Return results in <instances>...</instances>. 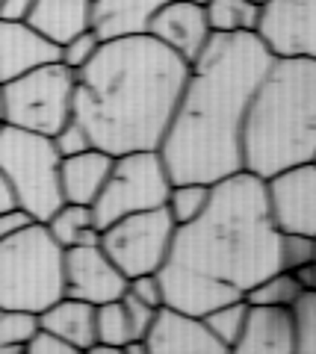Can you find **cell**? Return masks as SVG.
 <instances>
[{
	"label": "cell",
	"mask_w": 316,
	"mask_h": 354,
	"mask_svg": "<svg viewBox=\"0 0 316 354\" xmlns=\"http://www.w3.org/2000/svg\"><path fill=\"white\" fill-rule=\"evenodd\" d=\"M278 269L281 234L269 218L263 180L236 171L210 186V201L192 221L174 225L157 278L169 307L204 316Z\"/></svg>",
	"instance_id": "obj_1"
},
{
	"label": "cell",
	"mask_w": 316,
	"mask_h": 354,
	"mask_svg": "<svg viewBox=\"0 0 316 354\" xmlns=\"http://www.w3.org/2000/svg\"><path fill=\"white\" fill-rule=\"evenodd\" d=\"M272 57L254 32H210L160 142L171 183H216L243 171V118Z\"/></svg>",
	"instance_id": "obj_2"
},
{
	"label": "cell",
	"mask_w": 316,
	"mask_h": 354,
	"mask_svg": "<svg viewBox=\"0 0 316 354\" xmlns=\"http://www.w3.org/2000/svg\"><path fill=\"white\" fill-rule=\"evenodd\" d=\"M187 74L189 62L148 32L101 39L74 80L71 118L110 157L157 151Z\"/></svg>",
	"instance_id": "obj_3"
},
{
	"label": "cell",
	"mask_w": 316,
	"mask_h": 354,
	"mask_svg": "<svg viewBox=\"0 0 316 354\" xmlns=\"http://www.w3.org/2000/svg\"><path fill=\"white\" fill-rule=\"evenodd\" d=\"M243 171L266 177L316 160V59H272L243 118Z\"/></svg>",
	"instance_id": "obj_4"
},
{
	"label": "cell",
	"mask_w": 316,
	"mask_h": 354,
	"mask_svg": "<svg viewBox=\"0 0 316 354\" xmlns=\"http://www.w3.org/2000/svg\"><path fill=\"white\" fill-rule=\"evenodd\" d=\"M62 295V248L45 221L0 239V307L41 313Z\"/></svg>",
	"instance_id": "obj_5"
},
{
	"label": "cell",
	"mask_w": 316,
	"mask_h": 354,
	"mask_svg": "<svg viewBox=\"0 0 316 354\" xmlns=\"http://www.w3.org/2000/svg\"><path fill=\"white\" fill-rule=\"evenodd\" d=\"M0 171L15 195V204L36 221H45L62 204L59 153L50 136L0 124Z\"/></svg>",
	"instance_id": "obj_6"
},
{
	"label": "cell",
	"mask_w": 316,
	"mask_h": 354,
	"mask_svg": "<svg viewBox=\"0 0 316 354\" xmlns=\"http://www.w3.org/2000/svg\"><path fill=\"white\" fill-rule=\"evenodd\" d=\"M77 71L59 59L0 83V121L41 136H53L71 118Z\"/></svg>",
	"instance_id": "obj_7"
},
{
	"label": "cell",
	"mask_w": 316,
	"mask_h": 354,
	"mask_svg": "<svg viewBox=\"0 0 316 354\" xmlns=\"http://www.w3.org/2000/svg\"><path fill=\"white\" fill-rule=\"evenodd\" d=\"M171 189V177L162 165L160 151H127L113 157L110 174L92 201L95 227L104 230L115 218L139 209L162 207Z\"/></svg>",
	"instance_id": "obj_8"
},
{
	"label": "cell",
	"mask_w": 316,
	"mask_h": 354,
	"mask_svg": "<svg viewBox=\"0 0 316 354\" xmlns=\"http://www.w3.org/2000/svg\"><path fill=\"white\" fill-rule=\"evenodd\" d=\"M174 234V218L169 216L166 204L154 209H139V213H127L115 218L113 225L101 230L104 254L115 263V269L124 278H136V274H157L162 260L169 254Z\"/></svg>",
	"instance_id": "obj_9"
},
{
	"label": "cell",
	"mask_w": 316,
	"mask_h": 354,
	"mask_svg": "<svg viewBox=\"0 0 316 354\" xmlns=\"http://www.w3.org/2000/svg\"><path fill=\"white\" fill-rule=\"evenodd\" d=\"M254 36L272 59H316V0H266Z\"/></svg>",
	"instance_id": "obj_10"
},
{
	"label": "cell",
	"mask_w": 316,
	"mask_h": 354,
	"mask_svg": "<svg viewBox=\"0 0 316 354\" xmlns=\"http://www.w3.org/2000/svg\"><path fill=\"white\" fill-rule=\"evenodd\" d=\"M269 218L278 234L316 236V165L301 162L263 180Z\"/></svg>",
	"instance_id": "obj_11"
},
{
	"label": "cell",
	"mask_w": 316,
	"mask_h": 354,
	"mask_svg": "<svg viewBox=\"0 0 316 354\" xmlns=\"http://www.w3.org/2000/svg\"><path fill=\"white\" fill-rule=\"evenodd\" d=\"M127 278L115 269L101 245L62 248V295L80 298L89 304H104L122 298Z\"/></svg>",
	"instance_id": "obj_12"
},
{
	"label": "cell",
	"mask_w": 316,
	"mask_h": 354,
	"mask_svg": "<svg viewBox=\"0 0 316 354\" xmlns=\"http://www.w3.org/2000/svg\"><path fill=\"white\" fill-rule=\"evenodd\" d=\"M148 354H227V348L207 330L204 319L187 310L162 304L145 334Z\"/></svg>",
	"instance_id": "obj_13"
},
{
	"label": "cell",
	"mask_w": 316,
	"mask_h": 354,
	"mask_svg": "<svg viewBox=\"0 0 316 354\" xmlns=\"http://www.w3.org/2000/svg\"><path fill=\"white\" fill-rule=\"evenodd\" d=\"M145 32L171 48L180 59L192 62L210 39V24L201 0H169L148 18Z\"/></svg>",
	"instance_id": "obj_14"
},
{
	"label": "cell",
	"mask_w": 316,
	"mask_h": 354,
	"mask_svg": "<svg viewBox=\"0 0 316 354\" xmlns=\"http://www.w3.org/2000/svg\"><path fill=\"white\" fill-rule=\"evenodd\" d=\"M234 354H296L290 307L248 304L243 330L234 342Z\"/></svg>",
	"instance_id": "obj_15"
},
{
	"label": "cell",
	"mask_w": 316,
	"mask_h": 354,
	"mask_svg": "<svg viewBox=\"0 0 316 354\" xmlns=\"http://www.w3.org/2000/svg\"><path fill=\"white\" fill-rule=\"evenodd\" d=\"M53 59H59V48L32 30L27 21L0 18V83L15 80Z\"/></svg>",
	"instance_id": "obj_16"
},
{
	"label": "cell",
	"mask_w": 316,
	"mask_h": 354,
	"mask_svg": "<svg viewBox=\"0 0 316 354\" xmlns=\"http://www.w3.org/2000/svg\"><path fill=\"white\" fill-rule=\"evenodd\" d=\"M113 157L97 148H86L74 157L59 160V192L62 201L68 204H86L92 207V201L101 192V186L110 174Z\"/></svg>",
	"instance_id": "obj_17"
},
{
	"label": "cell",
	"mask_w": 316,
	"mask_h": 354,
	"mask_svg": "<svg viewBox=\"0 0 316 354\" xmlns=\"http://www.w3.org/2000/svg\"><path fill=\"white\" fill-rule=\"evenodd\" d=\"M27 24L59 48L71 36L92 27L89 0H32Z\"/></svg>",
	"instance_id": "obj_18"
},
{
	"label": "cell",
	"mask_w": 316,
	"mask_h": 354,
	"mask_svg": "<svg viewBox=\"0 0 316 354\" xmlns=\"http://www.w3.org/2000/svg\"><path fill=\"white\" fill-rule=\"evenodd\" d=\"M39 328L62 337L68 346L86 351L95 342V304L71 295H59L39 313Z\"/></svg>",
	"instance_id": "obj_19"
},
{
	"label": "cell",
	"mask_w": 316,
	"mask_h": 354,
	"mask_svg": "<svg viewBox=\"0 0 316 354\" xmlns=\"http://www.w3.org/2000/svg\"><path fill=\"white\" fill-rule=\"evenodd\" d=\"M92 3V30L101 39L145 32L148 18L169 0H89Z\"/></svg>",
	"instance_id": "obj_20"
},
{
	"label": "cell",
	"mask_w": 316,
	"mask_h": 354,
	"mask_svg": "<svg viewBox=\"0 0 316 354\" xmlns=\"http://www.w3.org/2000/svg\"><path fill=\"white\" fill-rule=\"evenodd\" d=\"M45 227H48V234L57 239L59 248L97 245V242H101V230L95 227L92 207H86V204H68V201H62L45 218Z\"/></svg>",
	"instance_id": "obj_21"
},
{
	"label": "cell",
	"mask_w": 316,
	"mask_h": 354,
	"mask_svg": "<svg viewBox=\"0 0 316 354\" xmlns=\"http://www.w3.org/2000/svg\"><path fill=\"white\" fill-rule=\"evenodd\" d=\"M210 32H254L257 6L248 0H201Z\"/></svg>",
	"instance_id": "obj_22"
},
{
	"label": "cell",
	"mask_w": 316,
	"mask_h": 354,
	"mask_svg": "<svg viewBox=\"0 0 316 354\" xmlns=\"http://www.w3.org/2000/svg\"><path fill=\"white\" fill-rule=\"evenodd\" d=\"M127 339H130V325H127L122 298L95 304V342L97 346H106L110 351H122Z\"/></svg>",
	"instance_id": "obj_23"
},
{
	"label": "cell",
	"mask_w": 316,
	"mask_h": 354,
	"mask_svg": "<svg viewBox=\"0 0 316 354\" xmlns=\"http://www.w3.org/2000/svg\"><path fill=\"white\" fill-rule=\"evenodd\" d=\"M299 292H301V286H299L296 278H292V272H290V269H278V272L266 274L263 281H257L243 298H245V304L290 307V304L299 298Z\"/></svg>",
	"instance_id": "obj_24"
},
{
	"label": "cell",
	"mask_w": 316,
	"mask_h": 354,
	"mask_svg": "<svg viewBox=\"0 0 316 354\" xmlns=\"http://www.w3.org/2000/svg\"><path fill=\"white\" fill-rule=\"evenodd\" d=\"M210 186L213 183H195V180L171 183L169 198H166V209L174 218V225H187V221H192L201 213L207 201H210Z\"/></svg>",
	"instance_id": "obj_25"
},
{
	"label": "cell",
	"mask_w": 316,
	"mask_h": 354,
	"mask_svg": "<svg viewBox=\"0 0 316 354\" xmlns=\"http://www.w3.org/2000/svg\"><path fill=\"white\" fill-rule=\"evenodd\" d=\"M245 298H236V301H227V304H219V307H213V310H207V313L201 316L204 319V325L207 330L222 342V346L231 351L234 348V342L239 337V330H243V322H245Z\"/></svg>",
	"instance_id": "obj_26"
},
{
	"label": "cell",
	"mask_w": 316,
	"mask_h": 354,
	"mask_svg": "<svg viewBox=\"0 0 316 354\" xmlns=\"http://www.w3.org/2000/svg\"><path fill=\"white\" fill-rule=\"evenodd\" d=\"M39 313L30 310H0V354H21L36 334Z\"/></svg>",
	"instance_id": "obj_27"
},
{
	"label": "cell",
	"mask_w": 316,
	"mask_h": 354,
	"mask_svg": "<svg viewBox=\"0 0 316 354\" xmlns=\"http://www.w3.org/2000/svg\"><path fill=\"white\" fill-rule=\"evenodd\" d=\"M292 330H296V354H316V290H301L290 304Z\"/></svg>",
	"instance_id": "obj_28"
},
{
	"label": "cell",
	"mask_w": 316,
	"mask_h": 354,
	"mask_svg": "<svg viewBox=\"0 0 316 354\" xmlns=\"http://www.w3.org/2000/svg\"><path fill=\"white\" fill-rule=\"evenodd\" d=\"M97 48H101V36L89 27V30L77 32V36H71L65 44H59V62L68 65L71 71H80L83 65L95 57Z\"/></svg>",
	"instance_id": "obj_29"
},
{
	"label": "cell",
	"mask_w": 316,
	"mask_h": 354,
	"mask_svg": "<svg viewBox=\"0 0 316 354\" xmlns=\"http://www.w3.org/2000/svg\"><path fill=\"white\" fill-rule=\"evenodd\" d=\"M316 260V239L304 234H281V269H296Z\"/></svg>",
	"instance_id": "obj_30"
},
{
	"label": "cell",
	"mask_w": 316,
	"mask_h": 354,
	"mask_svg": "<svg viewBox=\"0 0 316 354\" xmlns=\"http://www.w3.org/2000/svg\"><path fill=\"white\" fill-rule=\"evenodd\" d=\"M50 142H53V148H57L59 160L62 157H74V153L92 148V142H89V136H86V130L80 127V121H74V118L65 121V124L50 136Z\"/></svg>",
	"instance_id": "obj_31"
},
{
	"label": "cell",
	"mask_w": 316,
	"mask_h": 354,
	"mask_svg": "<svg viewBox=\"0 0 316 354\" xmlns=\"http://www.w3.org/2000/svg\"><path fill=\"white\" fill-rule=\"evenodd\" d=\"M122 304H124V313H127V325H130V339H145L151 322H154V313L157 307H148L142 301H136L133 295H122Z\"/></svg>",
	"instance_id": "obj_32"
},
{
	"label": "cell",
	"mask_w": 316,
	"mask_h": 354,
	"mask_svg": "<svg viewBox=\"0 0 316 354\" xmlns=\"http://www.w3.org/2000/svg\"><path fill=\"white\" fill-rule=\"evenodd\" d=\"M127 295H133L136 301H142L148 307H162L166 304V295H162V283L157 274H136V278H127Z\"/></svg>",
	"instance_id": "obj_33"
},
{
	"label": "cell",
	"mask_w": 316,
	"mask_h": 354,
	"mask_svg": "<svg viewBox=\"0 0 316 354\" xmlns=\"http://www.w3.org/2000/svg\"><path fill=\"white\" fill-rule=\"evenodd\" d=\"M24 351L27 354H80L74 346H68L62 337L50 334V330H45V328H36V334L27 339Z\"/></svg>",
	"instance_id": "obj_34"
},
{
	"label": "cell",
	"mask_w": 316,
	"mask_h": 354,
	"mask_svg": "<svg viewBox=\"0 0 316 354\" xmlns=\"http://www.w3.org/2000/svg\"><path fill=\"white\" fill-rule=\"evenodd\" d=\"M30 221H36V218H32L27 209H21V207H9V209H3V213H0V239L18 234L21 227H27V225H30Z\"/></svg>",
	"instance_id": "obj_35"
},
{
	"label": "cell",
	"mask_w": 316,
	"mask_h": 354,
	"mask_svg": "<svg viewBox=\"0 0 316 354\" xmlns=\"http://www.w3.org/2000/svg\"><path fill=\"white\" fill-rule=\"evenodd\" d=\"M32 0H0V18L3 21H27Z\"/></svg>",
	"instance_id": "obj_36"
},
{
	"label": "cell",
	"mask_w": 316,
	"mask_h": 354,
	"mask_svg": "<svg viewBox=\"0 0 316 354\" xmlns=\"http://www.w3.org/2000/svg\"><path fill=\"white\" fill-rule=\"evenodd\" d=\"M290 272H292V278L299 281L301 290H316V260L301 263V266H296V269H290Z\"/></svg>",
	"instance_id": "obj_37"
},
{
	"label": "cell",
	"mask_w": 316,
	"mask_h": 354,
	"mask_svg": "<svg viewBox=\"0 0 316 354\" xmlns=\"http://www.w3.org/2000/svg\"><path fill=\"white\" fill-rule=\"evenodd\" d=\"M9 207H18V204H15V195H12V189H9L3 171H0V213L9 209Z\"/></svg>",
	"instance_id": "obj_38"
},
{
	"label": "cell",
	"mask_w": 316,
	"mask_h": 354,
	"mask_svg": "<svg viewBox=\"0 0 316 354\" xmlns=\"http://www.w3.org/2000/svg\"><path fill=\"white\" fill-rule=\"evenodd\" d=\"M122 351H124V354H148L145 339H127L124 346H122Z\"/></svg>",
	"instance_id": "obj_39"
},
{
	"label": "cell",
	"mask_w": 316,
	"mask_h": 354,
	"mask_svg": "<svg viewBox=\"0 0 316 354\" xmlns=\"http://www.w3.org/2000/svg\"><path fill=\"white\" fill-rule=\"evenodd\" d=\"M248 3H252V6H257V9H260V6L266 3V0H248Z\"/></svg>",
	"instance_id": "obj_40"
},
{
	"label": "cell",
	"mask_w": 316,
	"mask_h": 354,
	"mask_svg": "<svg viewBox=\"0 0 316 354\" xmlns=\"http://www.w3.org/2000/svg\"><path fill=\"white\" fill-rule=\"evenodd\" d=\"M0 124H3V121H0Z\"/></svg>",
	"instance_id": "obj_41"
}]
</instances>
